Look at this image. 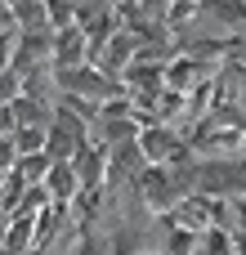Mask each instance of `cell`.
I'll return each instance as SVG.
<instances>
[{
    "mask_svg": "<svg viewBox=\"0 0 246 255\" xmlns=\"http://www.w3.org/2000/svg\"><path fill=\"white\" fill-rule=\"evenodd\" d=\"M9 117H13V130H18V126H49V121H54V103L31 99V94H18V99L9 103Z\"/></svg>",
    "mask_w": 246,
    "mask_h": 255,
    "instance_id": "obj_7",
    "label": "cell"
},
{
    "mask_svg": "<svg viewBox=\"0 0 246 255\" xmlns=\"http://www.w3.org/2000/svg\"><path fill=\"white\" fill-rule=\"evenodd\" d=\"M45 139H49V126H18V130H13V148H18V157H27V152H45Z\"/></svg>",
    "mask_w": 246,
    "mask_h": 255,
    "instance_id": "obj_11",
    "label": "cell"
},
{
    "mask_svg": "<svg viewBox=\"0 0 246 255\" xmlns=\"http://www.w3.org/2000/svg\"><path fill=\"white\" fill-rule=\"evenodd\" d=\"M193 255H238V247H233V238L224 229H206V233H197Z\"/></svg>",
    "mask_w": 246,
    "mask_h": 255,
    "instance_id": "obj_10",
    "label": "cell"
},
{
    "mask_svg": "<svg viewBox=\"0 0 246 255\" xmlns=\"http://www.w3.org/2000/svg\"><path fill=\"white\" fill-rule=\"evenodd\" d=\"M134 143H139V152H143V161H148V166H175V161L193 157L188 139H184L175 126H161V121H148V126H139Z\"/></svg>",
    "mask_w": 246,
    "mask_h": 255,
    "instance_id": "obj_2",
    "label": "cell"
},
{
    "mask_svg": "<svg viewBox=\"0 0 246 255\" xmlns=\"http://www.w3.org/2000/svg\"><path fill=\"white\" fill-rule=\"evenodd\" d=\"M220 58H229V63H242V67H246V31L229 36V40L220 45Z\"/></svg>",
    "mask_w": 246,
    "mask_h": 255,
    "instance_id": "obj_12",
    "label": "cell"
},
{
    "mask_svg": "<svg viewBox=\"0 0 246 255\" xmlns=\"http://www.w3.org/2000/svg\"><path fill=\"white\" fill-rule=\"evenodd\" d=\"M202 197H246V157H206L197 161Z\"/></svg>",
    "mask_w": 246,
    "mask_h": 255,
    "instance_id": "obj_1",
    "label": "cell"
},
{
    "mask_svg": "<svg viewBox=\"0 0 246 255\" xmlns=\"http://www.w3.org/2000/svg\"><path fill=\"white\" fill-rule=\"evenodd\" d=\"M49 152H27V157H18L13 161V170L22 175V184H45V175H49Z\"/></svg>",
    "mask_w": 246,
    "mask_h": 255,
    "instance_id": "obj_9",
    "label": "cell"
},
{
    "mask_svg": "<svg viewBox=\"0 0 246 255\" xmlns=\"http://www.w3.org/2000/svg\"><path fill=\"white\" fill-rule=\"evenodd\" d=\"M67 166H72V175H76V184H81V188H103V184H108V148H103V143H94V139H90V143H81V148H76V157H72Z\"/></svg>",
    "mask_w": 246,
    "mask_h": 255,
    "instance_id": "obj_5",
    "label": "cell"
},
{
    "mask_svg": "<svg viewBox=\"0 0 246 255\" xmlns=\"http://www.w3.org/2000/svg\"><path fill=\"white\" fill-rule=\"evenodd\" d=\"M134 54H139V31H130V27H117L108 40H103V49L90 58L99 72H108L112 81H121L125 76V67L134 63Z\"/></svg>",
    "mask_w": 246,
    "mask_h": 255,
    "instance_id": "obj_3",
    "label": "cell"
},
{
    "mask_svg": "<svg viewBox=\"0 0 246 255\" xmlns=\"http://www.w3.org/2000/svg\"><path fill=\"white\" fill-rule=\"evenodd\" d=\"M49 45H54V31H18V45H13V72H31V67H49Z\"/></svg>",
    "mask_w": 246,
    "mask_h": 255,
    "instance_id": "obj_6",
    "label": "cell"
},
{
    "mask_svg": "<svg viewBox=\"0 0 246 255\" xmlns=\"http://www.w3.org/2000/svg\"><path fill=\"white\" fill-rule=\"evenodd\" d=\"M90 63V36L72 22V27H58L54 31V45H49V67L54 72H67V67H81Z\"/></svg>",
    "mask_w": 246,
    "mask_h": 255,
    "instance_id": "obj_4",
    "label": "cell"
},
{
    "mask_svg": "<svg viewBox=\"0 0 246 255\" xmlns=\"http://www.w3.org/2000/svg\"><path fill=\"white\" fill-rule=\"evenodd\" d=\"M166 4H170V0H166Z\"/></svg>",
    "mask_w": 246,
    "mask_h": 255,
    "instance_id": "obj_15",
    "label": "cell"
},
{
    "mask_svg": "<svg viewBox=\"0 0 246 255\" xmlns=\"http://www.w3.org/2000/svg\"><path fill=\"white\" fill-rule=\"evenodd\" d=\"M45 193H49V202H58V206H72V202H76L81 184H76V175H72L67 161H54V166H49V175H45Z\"/></svg>",
    "mask_w": 246,
    "mask_h": 255,
    "instance_id": "obj_8",
    "label": "cell"
},
{
    "mask_svg": "<svg viewBox=\"0 0 246 255\" xmlns=\"http://www.w3.org/2000/svg\"><path fill=\"white\" fill-rule=\"evenodd\" d=\"M18 161V148H13V134H0V170H13Z\"/></svg>",
    "mask_w": 246,
    "mask_h": 255,
    "instance_id": "obj_13",
    "label": "cell"
},
{
    "mask_svg": "<svg viewBox=\"0 0 246 255\" xmlns=\"http://www.w3.org/2000/svg\"><path fill=\"white\" fill-rule=\"evenodd\" d=\"M233 103H238V112H242V121H246V90L238 94V99H233Z\"/></svg>",
    "mask_w": 246,
    "mask_h": 255,
    "instance_id": "obj_14",
    "label": "cell"
}]
</instances>
